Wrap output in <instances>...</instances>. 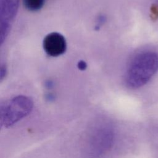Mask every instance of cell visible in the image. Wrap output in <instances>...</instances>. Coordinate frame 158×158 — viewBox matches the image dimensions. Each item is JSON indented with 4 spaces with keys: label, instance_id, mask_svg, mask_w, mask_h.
<instances>
[{
    "label": "cell",
    "instance_id": "cell-1",
    "mask_svg": "<svg viewBox=\"0 0 158 158\" xmlns=\"http://www.w3.org/2000/svg\"><path fill=\"white\" fill-rule=\"evenodd\" d=\"M158 71V53L151 50L136 54L130 62L125 73V83L131 89L145 85Z\"/></svg>",
    "mask_w": 158,
    "mask_h": 158
},
{
    "label": "cell",
    "instance_id": "cell-2",
    "mask_svg": "<svg viewBox=\"0 0 158 158\" xmlns=\"http://www.w3.org/2000/svg\"><path fill=\"white\" fill-rule=\"evenodd\" d=\"M33 107L32 100L25 96H17L1 104V128L11 127L27 116Z\"/></svg>",
    "mask_w": 158,
    "mask_h": 158
},
{
    "label": "cell",
    "instance_id": "cell-3",
    "mask_svg": "<svg viewBox=\"0 0 158 158\" xmlns=\"http://www.w3.org/2000/svg\"><path fill=\"white\" fill-rule=\"evenodd\" d=\"M113 139L114 133L109 127L102 126L96 128L89 138V153L94 157L103 154L110 148Z\"/></svg>",
    "mask_w": 158,
    "mask_h": 158
},
{
    "label": "cell",
    "instance_id": "cell-4",
    "mask_svg": "<svg viewBox=\"0 0 158 158\" xmlns=\"http://www.w3.org/2000/svg\"><path fill=\"white\" fill-rule=\"evenodd\" d=\"M19 0H0V41L2 44L17 13Z\"/></svg>",
    "mask_w": 158,
    "mask_h": 158
},
{
    "label": "cell",
    "instance_id": "cell-5",
    "mask_svg": "<svg viewBox=\"0 0 158 158\" xmlns=\"http://www.w3.org/2000/svg\"><path fill=\"white\" fill-rule=\"evenodd\" d=\"M43 45L46 53L52 57H57L64 54L67 48L65 38L57 32H52L46 36Z\"/></svg>",
    "mask_w": 158,
    "mask_h": 158
},
{
    "label": "cell",
    "instance_id": "cell-6",
    "mask_svg": "<svg viewBox=\"0 0 158 158\" xmlns=\"http://www.w3.org/2000/svg\"><path fill=\"white\" fill-rule=\"evenodd\" d=\"M25 7L31 11H36L44 5L45 0H23Z\"/></svg>",
    "mask_w": 158,
    "mask_h": 158
},
{
    "label": "cell",
    "instance_id": "cell-7",
    "mask_svg": "<svg viewBox=\"0 0 158 158\" xmlns=\"http://www.w3.org/2000/svg\"><path fill=\"white\" fill-rule=\"evenodd\" d=\"M6 67L5 66V65L1 64V69H0V78L1 80H2L3 79V78L6 76Z\"/></svg>",
    "mask_w": 158,
    "mask_h": 158
},
{
    "label": "cell",
    "instance_id": "cell-8",
    "mask_svg": "<svg viewBox=\"0 0 158 158\" xmlns=\"http://www.w3.org/2000/svg\"><path fill=\"white\" fill-rule=\"evenodd\" d=\"M87 67V65L86 64V62L83 60H80V62H78V67L80 70H85Z\"/></svg>",
    "mask_w": 158,
    "mask_h": 158
},
{
    "label": "cell",
    "instance_id": "cell-9",
    "mask_svg": "<svg viewBox=\"0 0 158 158\" xmlns=\"http://www.w3.org/2000/svg\"><path fill=\"white\" fill-rule=\"evenodd\" d=\"M45 86H46V87L47 88L51 89V88H52L53 87V83H52L51 81L48 80V81H46V83H45Z\"/></svg>",
    "mask_w": 158,
    "mask_h": 158
},
{
    "label": "cell",
    "instance_id": "cell-10",
    "mask_svg": "<svg viewBox=\"0 0 158 158\" xmlns=\"http://www.w3.org/2000/svg\"><path fill=\"white\" fill-rule=\"evenodd\" d=\"M46 98L47 100H48L49 101H51L54 100V96L52 93H48L46 95Z\"/></svg>",
    "mask_w": 158,
    "mask_h": 158
}]
</instances>
